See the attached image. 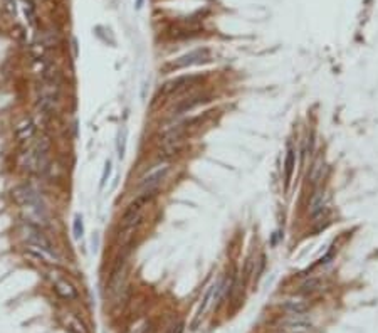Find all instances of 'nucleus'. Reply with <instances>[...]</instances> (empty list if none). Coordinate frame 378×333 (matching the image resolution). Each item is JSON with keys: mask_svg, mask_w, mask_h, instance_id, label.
<instances>
[{"mask_svg": "<svg viewBox=\"0 0 378 333\" xmlns=\"http://www.w3.org/2000/svg\"><path fill=\"white\" fill-rule=\"evenodd\" d=\"M51 143L47 138H40L32 145V148L24 155V167L31 174L44 175L49 170L51 158H49Z\"/></svg>", "mask_w": 378, "mask_h": 333, "instance_id": "1", "label": "nucleus"}, {"mask_svg": "<svg viewBox=\"0 0 378 333\" xmlns=\"http://www.w3.org/2000/svg\"><path fill=\"white\" fill-rule=\"evenodd\" d=\"M12 199L19 204L22 209H34V207H46L42 202L40 193L31 185H20L12 190Z\"/></svg>", "mask_w": 378, "mask_h": 333, "instance_id": "2", "label": "nucleus"}, {"mask_svg": "<svg viewBox=\"0 0 378 333\" xmlns=\"http://www.w3.org/2000/svg\"><path fill=\"white\" fill-rule=\"evenodd\" d=\"M168 170H170V167H161L158 168V170L152 172L150 175H146L145 178H141V182L138 184V193H143V192H156L158 190V187L161 185V182L165 180V177H167Z\"/></svg>", "mask_w": 378, "mask_h": 333, "instance_id": "3", "label": "nucleus"}, {"mask_svg": "<svg viewBox=\"0 0 378 333\" xmlns=\"http://www.w3.org/2000/svg\"><path fill=\"white\" fill-rule=\"evenodd\" d=\"M208 59V51L207 49H195L192 53L185 54V56L178 57L172 63L170 68L173 69H183V68H189V66H197V64H202L204 61Z\"/></svg>", "mask_w": 378, "mask_h": 333, "instance_id": "4", "label": "nucleus"}, {"mask_svg": "<svg viewBox=\"0 0 378 333\" xmlns=\"http://www.w3.org/2000/svg\"><path fill=\"white\" fill-rule=\"evenodd\" d=\"M195 79H197L195 76H182V78H177L173 81L165 84L160 89V94H163V96H173V94H178V93H185V91H189V88L192 86V83Z\"/></svg>", "mask_w": 378, "mask_h": 333, "instance_id": "5", "label": "nucleus"}, {"mask_svg": "<svg viewBox=\"0 0 378 333\" xmlns=\"http://www.w3.org/2000/svg\"><path fill=\"white\" fill-rule=\"evenodd\" d=\"M215 288H217V283H212L210 286H208L207 290H205L204 296H202V301H200L199 308H197L195 318H193L192 325H190V330H192V332H195L197 328L200 327L202 320H204V315H205V312H207L208 305H210V301H212V296H214V291H215Z\"/></svg>", "mask_w": 378, "mask_h": 333, "instance_id": "6", "label": "nucleus"}, {"mask_svg": "<svg viewBox=\"0 0 378 333\" xmlns=\"http://www.w3.org/2000/svg\"><path fill=\"white\" fill-rule=\"evenodd\" d=\"M27 254L34 256L35 259H39V261L46 263V264H49V266L61 264V258L54 252V249H44V247H40V246H32V244H29Z\"/></svg>", "mask_w": 378, "mask_h": 333, "instance_id": "7", "label": "nucleus"}, {"mask_svg": "<svg viewBox=\"0 0 378 333\" xmlns=\"http://www.w3.org/2000/svg\"><path fill=\"white\" fill-rule=\"evenodd\" d=\"M24 239L27 241L29 244H32V246H40V247H44V249H52L51 241L47 239V237L40 232V229L35 228V226L29 224L27 228L24 229Z\"/></svg>", "mask_w": 378, "mask_h": 333, "instance_id": "8", "label": "nucleus"}, {"mask_svg": "<svg viewBox=\"0 0 378 333\" xmlns=\"http://www.w3.org/2000/svg\"><path fill=\"white\" fill-rule=\"evenodd\" d=\"M202 103H204V96H202V94H190V96L180 100L177 105H173V108H172V115L180 116V115H183V113L192 111L193 108H197V106L202 105Z\"/></svg>", "mask_w": 378, "mask_h": 333, "instance_id": "9", "label": "nucleus"}, {"mask_svg": "<svg viewBox=\"0 0 378 333\" xmlns=\"http://www.w3.org/2000/svg\"><path fill=\"white\" fill-rule=\"evenodd\" d=\"M35 131H37V126H35L34 120H32V118H25V120H22V122L16 128V138L19 141H27V140H31V138L34 137Z\"/></svg>", "mask_w": 378, "mask_h": 333, "instance_id": "10", "label": "nucleus"}, {"mask_svg": "<svg viewBox=\"0 0 378 333\" xmlns=\"http://www.w3.org/2000/svg\"><path fill=\"white\" fill-rule=\"evenodd\" d=\"M311 308V303L308 301L306 298H291L282 305V310H284L288 315H296V313H308Z\"/></svg>", "mask_w": 378, "mask_h": 333, "instance_id": "11", "label": "nucleus"}, {"mask_svg": "<svg viewBox=\"0 0 378 333\" xmlns=\"http://www.w3.org/2000/svg\"><path fill=\"white\" fill-rule=\"evenodd\" d=\"M54 290H56V293L62 299H68V301L78 298V291H76V288L72 286L68 280H59V278H56V280H54Z\"/></svg>", "mask_w": 378, "mask_h": 333, "instance_id": "12", "label": "nucleus"}, {"mask_svg": "<svg viewBox=\"0 0 378 333\" xmlns=\"http://www.w3.org/2000/svg\"><path fill=\"white\" fill-rule=\"evenodd\" d=\"M323 288V280L319 276H311L308 280H304L299 286V293L304 296H311L314 293H318Z\"/></svg>", "mask_w": 378, "mask_h": 333, "instance_id": "13", "label": "nucleus"}, {"mask_svg": "<svg viewBox=\"0 0 378 333\" xmlns=\"http://www.w3.org/2000/svg\"><path fill=\"white\" fill-rule=\"evenodd\" d=\"M296 168V152L294 148L288 150V155H286V162H284V182H286V189H289L292 180V174H294Z\"/></svg>", "mask_w": 378, "mask_h": 333, "instance_id": "14", "label": "nucleus"}, {"mask_svg": "<svg viewBox=\"0 0 378 333\" xmlns=\"http://www.w3.org/2000/svg\"><path fill=\"white\" fill-rule=\"evenodd\" d=\"M325 206H328V204H326V193L323 192V190H316L309 200V212L314 214V212H318L319 209Z\"/></svg>", "mask_w": 378, "mask_h": 333, "instance_id": "15", "label": "nucleus"}, {"mask_svg": "<svg viewBox=\"0 0 378 333\" xmlns=\"http://www.w3.org/2000/svg\"><path fill=\"white\" fill-rule=\"evenodd\" d=\"M126 141H128V130L126 126H121L118 131V140H116V150H118L120 160H123L124 155H126Z\"/></svg>", "mask_w": 378, "mask_h": 333, "instance_id": "16", "label": "nucleus"}, {"mask_svg": "<svg viewBox=\"0 0 378 333\" xmlns=\"http://www.w3.org/2000/svg\"><path fill=\"white\" fill-rule=\"evenodd\" d=\"M29 51H31V56H32V59H44V57L47 56V47H46V44H42L37 39L35 42H32L31 46H29Z\"/></svg>", "mask_w": 378, "mask_h": 333, "instance_id": "17", "label": "nucleus"}, {"mask_svg": "<svg viewBox=\"0 0 378 333\" xmlns=\"http://www.w3.org/2000/svg\"><path fill=\"white\" fill-rule=\"evenodd\" d=\"M323 170H325V163H323V160H318V162L313 163L311 172H309V180L313 182V184H316V182H319L323 178Z\"/></svg>", "mask_w": 378, "mask_h": 333, "instance_id": "18", "label": "nucleus"}, {"mask_svg": "<svg viewBox=\"0 0 378 333\" xmlns=\"http://www.w3.org/2000/svg\"><path fill=\"white\" fill-rule=\"evenodd\" d=\"M24 2V14H25V19L29 20L31 25H35V7L32 3V0H22Z\"/></svg>", "mask_w": 378, "mask_h": 333, "instance_id": "19", "label": "nucleus"}, {"mask_svg": "<svg viewBox=\"0 0 378 333\" xmlns=\"http://www.w3.org/2000/svg\"><path fill=\"white\" fill-rule=\"evenodd\" d=\"M68 325H69V330H71L72 333H89L86 328V325L81 323V320H78V318H74V316L69 318Z\"/></svg>", "mask_w": 378, "mask_h": 333, "instance_id": "20", "label": "nucleus"}, {"mask_svg": "<svg viewBox=\"0 0 378 333\" xmlns=\"http://www.w3.org/2000/svg\"><path fill=\"white\" fill-rule=\"evenodd\" d=\"M72 234H74V239H81L84 236V224H83V217L78 214L72 221Z\"/></svg>", "mask_w": 378, "mask_h": 333, "instance_id": "21", "label": "nucleus"}, {"mask_svg": "<svg viewBox=\"0 0 378 333\" xmlns=\"http://www.w3.org/2000/svg\"><path fill=\"white\" fill-rule=\"evenodd\" d=\"M111 172H113V163H111V160H106V163H104V172H103V175H101L100 189H104L106 182L109 180V175H111Z\"/></svg>", "mask_w": 378, "mask_h": 333, "instance_id": "22", "label": "nucleus"}, {"mask_svg": "<svg viewBox=\"0 0 378 333\" xmlns=\"http://www.w3.org/2000/svg\"><path fill=\"white\" fill-rule=\"evenodd\" d=\"M5 10L10 16H17V0H5Z\"/></svg>", "mask_w": 378, "mask_h": 333, "instance_id": "23", "label": "nucleus"}, {"mask_svg": "<svg viewBox=\"0 0 378 333\" xmlns=\"http://www.w3.org/2000/svg\"><path fill=\"white\" fill-rule=\"evenodd\" d=\"M183 330H185V323L183 321H177V323L168 328L167 333H183Z\"/></svg>", "mask_w": 378, "mask_h": 333, "instance_id": "24", "label": "nucleus"}, {"mask_svg": "<svg viewBox=\"0 0 378 333\" xmlns=\"http://www.w3.org/2000/svg\"><path fill=\"white\" fill-rule=\"evenodd\" d=\"M25 35H27L25 34V29L20 27V25H17L16 31H14V37H17L20 42H25Z\"/></svg>", "mask_w": 378, "mask_h": 333, "instance_id": "25", "label": "nucleus"}, {"mask_svg": "<svg viewBox=\"0 0 378 333\" xmlns=\"http://www.w3.org/2000/svg\"><path fill=\"white\" fill-rule=\"evenodd\" d=\"M72 54H74V57H78V42H76V39H72Z\"/></svg>", "mask_w": 378, "mask_h": 333, "instance_id": "26", "label": "nucleus"}, {"mask_svg": "<svg viewBox=\"0 0 378 333\" xmlns=\"http://www.w3.org/2000/svg\"><path fill=\"white\" fill-rule=\"evenodd\" d=\"M141 2H143V0H138V2H137V7H138V9L141 7Z\"/></svg>", "mask_w": 378, "mask_h": 333, "instance_id": "27", "label": "nucleus"}, {"mask_svg": "<svg viewBox=\"0 0 378 333\" xmlns=\"http://www.w3.org/2000/svg\"><path fill=\"white\" fill-rule=\"evenodd\" d=\"M282 333H284V332H282Z\"/></svg>", "mask_w": 378, "mask_h": 333, "instance_id": "28", "label": "nucleus"}]
</instances>
